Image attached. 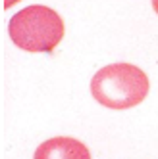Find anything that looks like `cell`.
Listing matches in <instances>:
<instances>
[{
  "label": "cell",
  "instance_id": "obj_3",
  "mask_svg": "<svg viewBox=\"0 0 158 159\" xmlns=\"http://www.w3.org/2000/svg\"><path fill=\"white\" fill-rule=\"evenodd\" d=\"M33 159H91L89 148L70 136H56L42 142Z\"/></svg>",
  "mask_w": 158,
  "mask_h": 159
},
{
  "label": "cell",
  "instance_id": "obj_1",
  "mask_svg": "<svg viewBox=\"0 0 158 159\" xmlns=\"http://www.w3.org/2000/svg\"><path fill=\"white\" fill-rule=\"evenodd\" d=\"M149 77L133 63H110L98 69L91 81L93 98L110 109L139 106L149 94Z\"/></svg>",
  "mask_w": 158,
  "mask_h": 159
},
{
  "label": "cell",
  "instance_id": "obj_2",
  "mask_svg": "<svg viewBox=\"0 0 158 159\" xmlns=\"http://www.w3.org/2000/svg\"><path fill=\"white\" fill-rule=\"evenodd\" d=\"M64 21L48 6L33 4L14 14L8 21V35L25 52L50 54L64 39Z\"/></svg>",
  "mask_w": 158,
  "mask_h": 159
},
{
  "label": "cell",
  "instance_id": "obj_4",
  "mask_svg": "<svg viewBox=\"0 0 158 159\" xmlns=\"http://www.w3.org/2000/svg\"><path fill=\"white\" fill-rule=\"evenodd\" d=\"M19 2V0H4V2H2V8L4 10H10V8H12L14 4H17Z\"/></svg>",
  "mask_w": 158,
  "mask_h": 159
},
{
  "label": "cell",
  "instance_id": "obj_5",
  "mask_svg": "<svg viewBox=\"0 0 158 159\" xmlns=\"http://www.w3.org/2000/svg\"><path fill=\"white\" fill-rule=\"evenodd\" d=\"M152 8H154V12L158 14V0H152Z\"/></svg>",
  "mask_w": 158,
  "mask_h": 159
}]
</instances>
